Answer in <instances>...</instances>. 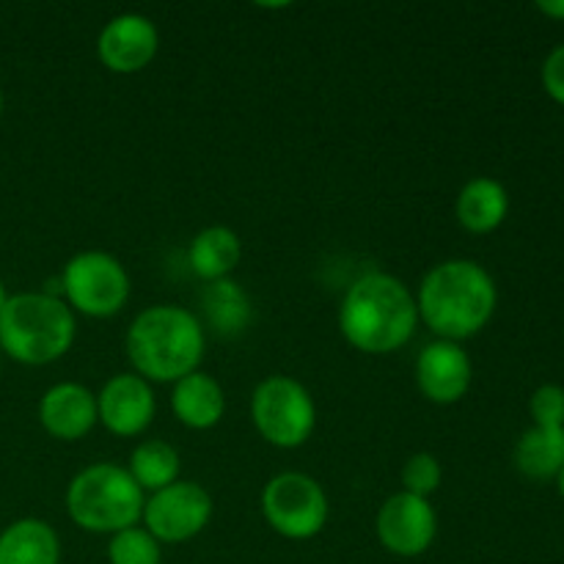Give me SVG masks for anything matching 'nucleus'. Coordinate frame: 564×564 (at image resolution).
I'll return each instance as SVG.
<instances>
[{
  "instance_id": "nucleus-29",
  "label": "nucleus",
  "mask_w": 564,
  "mask_h": 564,
  "mask_svg": "<svg viewBox=\"0 0 564 564\" xmlns=\"http://www.w3.org/2000/svg\"><path fill=\"white\" fill-rule=\"evenodd\" d=\"M0 113H3V88H0Z\"/></svg>"
},
{
  "instance_id": "nucleus-7",
  "label": "nucleus",
  "mask_w": 564,
  "mask_h": 564,
  "mask_svg": "<svg viewBox=\"0 0 564 564\" xmlns=\"http://www.w3.org/2000/svg\"><path fill=\"white\" fill-rule=\"evenodd\" d=\"M61 295L75 314L110 319L130 301V273L108 251H80L64 264Z\"/></svg>"
},
{
  "instance_id": "nucleus-30",
  "label": "nucleus",
  "mask_w": 564,
  "mask_h": 564,
  "mask_svg": "<svg viewBox=\"0 0 564 564\" xmlns=\"http://www.w3.org/2000/svg\"><path fill=\"white\" fill-rule=\"evenodd\" d=\"M0 356H3V352H0Z\"/></svg>"
},
{
  "instance_id": "nucleus-23",
  "label": "nucleus",
  "mask_w": 564,
  "mask_h": 564,
  "mask_svg": "<svg viewBox=\"0 0 564 564\" xmlns=\"http://www.w3.org/2000/svg\"><path fill=\"white\" fill-rule=\"evenodd\" d=\"M441 482H444V468L441 460L430 452H416L405 460L402 466V490L419 499H430L433 494H438Z\"/></svg>"
},
{
  "instance_id": "nucleus-22",
  "label": "nucleus",
  "mask_w": 564,
  "mask_h": 564,
  "mask_svg": "<svg viewBox=\"0 0 564 564\" xmlns=\"http://www.w3.org/2000/svg\"><path fill=\"white\" fill-rule=\"evenodd\" d=\"M110 564H160L163 562V549L158 540L143 527H130L124 532L110 534L108 543Z\"/></svg>"
},
{
  "instance_id": "nucleus-10",
  "label": "nucleus",
  "mask_w": 564,
  "mask_h": 564,
  "mask_svg": "<svg viewBox=\"0 0 564 564\" xmlns=\"http://www.w3.org/2000/svg\"><path fill=\"white\" fill-rule=\"evenodd\" d=\"M435 534H438V516L430 499L400 490L380 507L378 540L389 554L402 560L427 554L430 545L435 543Z\"/></svg>"
},
{
  "instance_id": "nucleus-4",
  "label": "nucleus",
  "mask_w": 564,
  "mask_h": 564,
  "mask_svg": "<svg viewBox=\"0 0 564 564\" xmlns=\"http://www.w3.org/2000/svg\"><path fill=\"white\" fill-rule=\"evenodd\" d=\"M75 312L53 292L11 295L0 312V352L25 367H47L72 350Z\"/></svg>"
},
{
  "instance_id": "nucleus-12",
  "label": "nucleus",
  "mask_w": 564,
  "mask_h": 564,
  "mask_svg": "<svg viewBox=\"0 0 564 564\" xmlns=\"http://www.w3.org/2000/svg\"><path fill=\"white\" fill-rule=\"evenodd\" d=\"M158 413V397L149 380L135 372H119L97 394V419L110 435L119 438H135Z\"/></svg>"
},
{
  "instance_id": "nucleus-13",
  "label": "nucleus",
  "mask_w": 564,
  "mask_h": 564,
  "mask_svg": "<svg viewBox=\"0 0 564 564\" xmlns=\"http://www.w3.org/2000/svg\"><path fill=\"white\" fill-rule=\"evenodd\" d=\"M474 380L471 356L460 341L433 339L416 358V386L424 400L435 405H455L468 394Z\"/></svg>"
},
{
  "instance_id": "nucleus-11",
  "label": "nucleus",
  "mask_w": 564,
  "mask_h": 564,
  "mask_svg": "<svg viewBox=\"0 0 564 564\" xmlns=\"http://www.w3.org/2000/svg\"><path fill=\"white\" fill-rule=\"evenodd\" d=\"M160 50L158 25L147 14L124 11L105 22L97 36L99 64L116 75H135L154 61Z\"/></svg>"
},
{
  "instance_id": "nucleus-17",
  "label": "nucleus",
  "mask_w": 564,
  "mask_h": 564,
  "mask_svg": "<svg viewBox=\"0 0 564 564\" xmlns=\"http://www.w3.org/2000/svg\"><path fill=\"white\" fill-rule=\"evenodd\" d=\"M0 564H61L58 532L42 518H20L0 532Z\"/></svg>"
},
{
  "instance_id": "nucleus-14",
  "label": "nucleus",
  "mask_w": 564,
  "mask_h": 564,
  "mask_svg": "<svg viewBox=\"0 0 564 564\" xmlns=\"http://www.w3.org/2000/svg\"><path fill=\"white\" fill-rule=\"evenodd\" d=\"M39 424L58 441H80L99 424L97 394L72 380L50 386L39 400Z\"/></svg>"
},
{
  "instance_id": "nucleus-9",
  "label": "nucleus",
  "mask_w": 564,
  "mask_h": 564,
  "mask_svg": "<svg viewBox=\"0 0 564 564\" xmlns=\"http://www.w3.org/2000/svg\"><path fill=\"white\" fill-rule=\"evenodd\" d=\"M213 496L207 488L187 479H176L169 488L147 496L141 523L160 545H180L198 538L213 521Z\"/></svg>"
},
{
  "instance_id": "nucleus-3",
  "label": "nucleus",
  "mask_w": 564,
  "mask_h": 564,
  "mask_svg": "<svg viewBox=\"0 0 564 564\" xmlns=\"http://www.w3.org/2000/svg\"><path fill=\"white\" fill-rule=\"evenodd\" d=\"M124 347L132 372L149 383H176L202 367L207 328L191 308L158 303L132 319Z\"/></svg>"
},
{
  "instance_id": "nucleus-5",
  "label": "nucleus",
  "mask_w": 564,
  "mask_h": 564,
  "mask_svg": "<svg viewBox=\"0 0 564 564\" xmlns=\"http://www.w3.org/2000/svg\"><path fill=\"white\" fill-rule=\"evenodd\" d=\"M143 505L147 494L119 463L86 466L66 488V512L72 523L91 534H116L138 527Z\"/></svg>"
},
{
  "instance_id": "nucleus-26",
  "label": "nucleus",
  "mask_w": 564,
  "mask_h": 564,
  "mask_svg": "<svg viewBox=\"0 0 564 564\" xmlns=\"http://www.w3.org/2000/svg\"><path fill=\"white\" fill-rule=\"evenodd\" d=\"M538 11H543V14L551 17V20L564 22V0H540Z\"/></svg>"
},
{
  "instance_id": "nucleus-20",
  "label": "nucleus",
  "mask_w": 564,
  "mask_h": 564,
  "mask_svg": "<svg viewBox=\"0 0 564 564\" xmlns=\"http://www.w3.org/2000/svg\"><path fill=\"white\" fill-rule=\"evenodd\" d=\"M516 468L529 479H556L564 468V427H532L518 438Z\"/></svg>"
},
{
  "instance_id": "nucleus-18",
  "label": "nucleus",
  "mask_w": 564,
  "mask_h": 564,
  "mask_svg": "<svg viewBox=\"0 0 564 564\" xmlns=\"http://www.w3.org/2000/svg\"><path fill=\"white\" fill-rule=\"evenodd\" d=\"M242 259V242L229 226H207L187 246V264L202 281L231 279Z\"/></svg>"
},
{
  "instance_id": "nucleus-25",
  "label": "nucleus",
  "mask_w": 564,
  "mask_h": 564,
  "mask_svg": "<svg viewBox=\"0 0 564 564\" xmlns=\"http://www.w3.org/2000/svg\"><path fill=\"white\" fill-rule=\"evenodd\" d=\"M543 88L554 102L564 105V44L551 50L543 61Z\"/></svg>"
},
{
  "instance_id": "nucleus-2",
  "label": "nucleus",
  "mask_w": 564,
  "mask_h": 564,
  "mask_svg": "<svg viewBox=\"0 0 564 564\" xmlns=\"http://www.w3.org/2000/svg\"><path fill=\"white\" fill-rule=\"evenodd\" d=\"M419 325L416 295L391 273L361 275L352 281L339 306V330L356 350L389 356L413 339Z\"/></svg>"
},
{
  "instance_id": "nucleus-19",
  "label": "nucleus",
  "mask_w": 564,
  "mask_h": 564,
  "mask_svg": "<svg viewBox=\"0 0 564 564\" xmlns=\"http://www.w3.org/2000/svg\"><path fill=\"white\" fill-rule=\"evenodd\" d=\"M202 312L209 328L224 339H235L248 330L253 319V306L248 292L237 281L224 279L204 286Z\"/></svg>"
},
{
  "instance_id": "nucleus-6",
  "label": "nucleus",
  "mask_w": 564,
  "mask_h": 564,
  "mask_svg": "<svg viewBox=\"0 0 564 564\" xmlns=\"http://www.w3.org/2000/svg\"><path fill=\"white\" fill-rule=\"evenodd\" d=\"M251 422L275 449H297L317 427V405L301 380L270 375L251 394Z\"/></svg>"
},
{
  "instance_id": "nucleus-8",
  "label": "nucleus",
  "mask_w": 564,
  "mask_h": 564,
  "mask_svg": "<svg viewBox=\"0 0 564 564\" xmlns=\"http://www.w3.org/2000/svg\"><path fill=\"white\" fill-rule=\"evenodd\" d=\"M328 496L314 477L303 471H281L264 485L262 516L284 540H312L328 523Z\"/></svg>"
},
{
  "instance_id": "nucleus-24",
  "label": "nucleus",
  "mask_w": 564,
  "mask_h": 564,
  "mask_svg": "<svg viewBox=\"0 0 564 564\" xmlns=\"http://www.w3.org/2000/svg\"><path fill=\"white\" fill-rule=\"evenodd\" d=\"M529 413L534 427H564V389L556 383H545L529 397Z\"/></svg>"
},
{
  "instance_id": "nucleus-1",
  "label": "nucleus",
  "mask_w": 564,
  "mask_h": 564,
  "mask_svg": "<svg viewBox=\"0 0 564 564\" xmlns=\"http://www.w3.org/2000/svg\"><path fill=\"white\" fill-rule=\"evenodd\" d=\"M499 306V290L474 259H446L424 273L416 292L419 319L435 339L466 341L485 330Z\"/></svg>"
},
{
  "instance_id": "nucleus-28",
  "label": "nucleus",
  "mask_w": 564,
  "mask_h": 564,
  "mask_svg": "<svg viewBox=\"0 0 564 564\" xmlns=\"http://www.w3.org/2000/svg\"><path fill=\"white\" fill-rule=\"evenodd\" d=\"M556 488H560V496L564 499V468L560 474H556Z\"/></svg>"
},
{
  "instance_id": "nucleus-21",
  "label": "nucleus",
  "mask_w": 564,
  "mask_h": 564,
  "mask_svg": "<svg viewBox=\"0 0 564 564\" xmlns=\"http://www.w3.org/2000/svg\"><path fill=\"white\" fill-rule=\"evenodd\" d=\"M180 452L160 438L141 441L132 449L130 463H127V471H130V477L135 479V485L147 496L174 485L180 479Z\"/></svg>"
},
{
  "instance_id": "nucleus-27",
  "label": "nucleus",
  "mask_w": 564,
  "mask_h": 564,
  "mask_svg": "<svg viewBox=\"0 0 564 564\" xmlns=\"http://www.w3.org/2000/svg\"><path fill=\"white\" fill-rule=\"evenodd\" d=\"M9 290H6V284H3V279H0V312H3L6 308V303H9Z\"/></svg>"
},
{
  "instance_id": "nucleus-15",
  "label": "nucleus",
  "mask_w": 564,
  "mask_h": 564,
  "mask_svg": "<svg viewBox=\"0 0 564 564\" xmlns=\"http://www.w3.org/2000/svg\"><path fill=\"white\" fill-rule=\"evenodd\" d=\"M171 408H174V416L180 419L182 427L193 430V433L218 427L226 413L224 386L213 375L196 369V372L185 375L174 383Z\"/></svg>"
},
{
  "instance_id": "nucleus-16",
  "label": "nucleus",
  "mask_w": 564,
  "mask_h": 564,
  "mask_svg": "<svg viewBox=\"0 0 564 564\" xmlns=\"http://www.w3.org/2000/svg\"><path fill=\"white\" fill-rule=\"evenodd\" d=\"M510 213V193L494 176H474L460 187L455 202L457 224L471 235H490Z\"/></svg>"
}]
</instances>
